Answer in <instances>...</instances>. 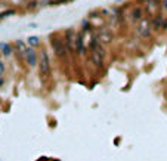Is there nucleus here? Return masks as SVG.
<instances>
[{
	"mask_svg": "<svg viewBox=\"0 0 167 161\" xmlns=\"http://www.w3.org/2000/svg\"><path fill=\"white\" fill-rule=\"evenodd\" d=\"M145 9L149 15H154V16L160 15V2L158 0H146Z\"/></svg>",
	"mask_w": 167,
	"mask_h": 161,
	"instance_id": "39448f33",
	"label": "nucleus"
},
{
	"mask_svg": "<svg viewBox=\"0 0 167 161\" xmlns=\"http://www.w3.org/2000/svg\"><path fill=\"white\" fill-rule=\"evenodd\" d=\"M39 68H40V75L45 80L50 72V62H49V56L46 53V50H40V61H39Z\"/></svg>",
	"mask_w": 167,
	"mask_h": 161,
	"instance_id": "f257e3e1",
	"label": "nucleus"
},
{
	"mask_svg": "<svg viewBox=\"0 0 167 161\" xmlns=\"http://www.w3.org/2000/svg\"><path fill=\"white\" fill-rule=\"evenodd\" d=\"M2 53L5 55V56H9L11 55V52H12V47L9 46V45H6V43H2Z\"/></svg>",
	"mask_w": 167,
	"mask_h": 161,
	"instance_id": "9b49d317",
	"label": "nucleus"
},
{
	"mask_svg": "<svg viewBox=\"0 0 167 161\" xmlns=\"http://www.w3.org/2000/svg\"><path fill=\"white\" fill-rule=\"evenodd\" d=\"M22 55H24L27 64H28L30 67H36V64H37V55H36V50H34L33 47L25 49V52H24Z\"/></svg>",
	"mask_w": 167,
	"mask_h": 161,
	"instance_id": "423d86ee",
	"label": "nucleus"
},
{
	"mask_svg": "<svg viewBox=\"0 0 167 161\" xmlns=\"http://www.w3.org/2000/svg\"><path fill=\"white\" fill-rule=\"evenodd\" d=\"M98 40H99L101 43H111L112 42V34L111 31H107V30H102L98 33Z\"/></svg>",
	"mask_w": 167,
	"mask_h": 161,
	"instance_id": "6e6552de",
	"label": "nucleus"
},
{
	"mask_svg": "<svg viewBox=\"0 0 167 161\" xmlns=\"http://www.w3.org/2000/svg\"><path fill=\"white\" fill-rule=\"evenodd\" d=\"M142 15H144L142 8H133V9H132V13H130V19H132V22H138V21H141V19H142Z\"/></svg>",
	"mask_w": 167,
	"mask_h": 161,
	"instance_id": "1a4fd4ad",
	"label": "nucleus"
},
{
	"mask_svg": "<svg viewBox=\"0 0 167 161\" xmlns=\"http://www.w3.org/2000/svg\"><path fill=\"white\" fill-rule=\"evenodd\" d=\"M163 8L167 11V0H163Z\"/></svg>",
	"mask_w": 167,
	"mask_h": 161,
	"instance_id": "f3484780",
	"label": "nucleus"
},
{
	"mask_svg": "<svg viewBox=\"0 0 167 161\" xmlns=\"http://www.w3.org/2000/svg\"><path fill=\"white\" fill-rule=\"evenodd\" d=\"M28 43H30V46H37L40 42H39V37H36V35H31L30 39H28Z\"/></svg>",
	"mask_w": 167,
	"mask_h": 161,
	"instance_id": "f8f14e48",
	"label": "nucleus"
},
{
	"mask_svg": "<svg viewBox=\"0 0 167 161\" xmlns=\"http://www.w3.org/2000/svg\"><path fill=\"white\" fill-rule=\"evenodd\" d=\"M151 31H152V28H151L149 21H148L146 18H142V19H141V24H139V27H138V33H139V35L144 37V39L145 37H149Z\"/></svg>",
	"mask_w": 167,
	"mask_h": 161,
	"instance_id": "7ed1b4c3",
	"label": "nucleus"
},
{
	"mask_svg": "<svg viewBox=\"0 0 167 161\" xmlns=\"http://www.w3.org/2000/svg\"><path fill=\"white\" fill-rule=\"evenodd\" d=\"M16 46L19 47V50H21V52H25V45H24L22 42H21V40H18V42H16Z\"/></svg>",
	"mask_w": 167,
	"mask_h": 161,
	"instance_id": "4468645a",
	"label": "nucleus"
},
{
	"mask_svg": "<svg viewBox=\"0 0 167 161\" xmlns=\"http://www.w3.org/2000/svg\"><path fill=\"white\" fill-rule=\"evenodd\" d=\"M164 30H167V19H164L163 25H161V31H164Z\"/></svg>",
	"mask_w": 167,
	"mask_h": 161,
	"instance_id": "dca6fc26",
	"label": "nucleus"
},
{
	"mask_svg": "<svg viewBox=\"0 0 167 161\" xmlns=\"http://www.w3.org/2000/svg\"><path fill=\"white\" fill-rule=\"evenodd\" d=\"M76 39H77V34H74L73 30H67L65 31V45H67V49L71 52H76Z\"/></svg>",
	"mask_w": 167,
	"mask_h": 161,
	"instance_id": "20e7f679",
	"label": "nucleus"
},
{
	"mask_svg": "<svg viewBox=\"0 0 167 161\" xmlns=\"http://www.w3.org/2000/svg\"><path fill=\"white\" fill-rule=\"evenodd\" d=\"M15 13V11L13 9H9V11H5L0 13V19H3V18H8V16H11V15H13Z\"/></svg>",
	"mask_w": 167,
	"mask_h": 161,
	"instance_id": "ddd939ff",
	"label": "nucleus"
},
{
	"mask_svg": "<svg viewBox=\"0 0 167 161\" xmlns=\"http://www.w3.org/2000/svg\"><path fill=\"white\" fill-rule=\"evenodd\" d=\"M76 52L78 55H84L86 53V47H84V34L78 33L76 39Z\"/></svg>",
	"mask_w": 167,
	"mask_h": 161,
	"instance_id": "0eeeda50",
	"label": "nucleus"
},
{
	"mask_svg": "<svg viewBox=\"0 0 167 161\" xmlns=\"http://www.w3.org/2000/svg\"><path fill=\"white\" fill-rule=\"evenodd\" d=\"M3 72H5V64L0 61V75H3Z\"/></svg>",
	"mask_w": 167,
	"mask_h": 161,
	"instance_id": "2eb2a0df",
	"label": "nucleus"
},
{
	"mask_svg": "<svg viewBox=\"0 0 167 161\" xmlns=\"http://www.w3.org/2000/svg\"><path fill=\"white\" fill-rule=\"evenodd\" d=\"M0 47H2V43H0Z\"/></svg>",
	"mask_w": 167,
	"mask_h": 161,
	"instance_id": "a211bd4d",
	"label": "nucleus"
},
{
	"mask_svg": "<svg viewBox=\"0 0 167 161\" xmlns=\"http://www.w3.org/2000/svg\"><path fill=\"white\" fill-rule=\"evenodd\" d=\"M163 21H164V18H163V16H160V15H157L155 18L152 19V22H151V28H152L154 31H161Z\"/></svg>",
	"mask_w": 167,
	"mask_h": 161,
	"instance_id": "9d476101",
	"label": "nucleus"
},
{
	"mask_svg": "<svg viewBox=\"0 0 167 161\" xmlns=\"http://www.w3.org/2000/svg\"><path fill=\"white\" fill-rule=\"evenodd\" d=\"M50 45H52V49H53V52L58 58H64L67 55V45L64 40H61L58 37H52Z\"/></svg>",
	"mask_w": 167,
	"mask_h": 161,
	"instance_id": "f03ea898",
	"label": "nucleus"
}]
</instances>
